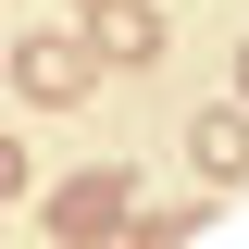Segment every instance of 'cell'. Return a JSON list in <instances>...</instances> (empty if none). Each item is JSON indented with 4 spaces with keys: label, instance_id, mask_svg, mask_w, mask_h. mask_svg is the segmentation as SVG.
Returning <instances> with one entry per match:
<instances>
[{
    "label": "cell",
    "instance_id": "4",
    "mask_svg": "<svg viewBox=\"0 0 249 249\" xmlns=\"http://www.w3.org/2000/svg\"><path fill=\"white\" fill-rule=\"evenodd\" d=\"M187 162L212 187H249V100H212V112L187 124Z\"/></svg>",
    "mask_w": 249,
    "mask_h": 249
},
{
    "label": "cell",
    "instance_id": "6",
    "mask_svg": "<svg viewBox=\"0 0 249 249\" xmlns=\"http://www.w3.org/2000/svg\"><path fill=\"white\" fill-rule=\"evenodd\" d=\"M0 199H25V137L0 124Z\"/></svg>",
    "mask_w": 249,
    "mask_h": 249
},
{
    "label": "cell",
    "instance_id": "5",
    "mask_svg": "<svg viewBox=\"0 0 249 249\" xmlns=\"http://www.w3.org/2000/svg\"><path fill=\"white\" fill-rule=\"evenodd\" d=\"M212 224V199H187V212H124V249H175V237H199Z\"/></svg>",
    "mask_w": 249,
    "mask_h": 249
},
{
    "label": "cell",
    "instance_id": "3",
    "mask_svg": "<svg viewBox=\"0 0 249 249\" xmlns=\"http://www.w3.org/2000/svg\"><path fill=\"white\" fill-rule=\"evenodd\" d=\"M75 13H88V50H100V75H112V62H162V0H75Z\"/></svg>",
    "mask_w": 249,
    "mask_h": 249
},
{
    "label": "cell",
    "instance_id": "2",
    "mask_svg": "<svg viewBox=\"0 0 249 249\" xmlns=\"http://www.w3.org/2000/svg\"><path fill=\"white\" fill-rule=\"evenodd\" d=\"M124 199H137V175H124V162L62 175V187H50V237H62V249H112V237H124Z\"/></svg>",
    "mask_w": 249,
    "mask_h": 249
},
{
    "label": "cell",
    "instance_id": "7",
    "mask_svg": "<svg viewBox=\"0 0 249 249\" xmlns=\"http://www.w3.org/2000/svg\"><path fill=\"white\" fill-rule=\"evenodd\" d=\"M237 100H249V50H237Z\"/></svg>",
    "mask_w": 249,
    "mask_h": 249
},
{
    "label": "cell",
    "instance_id": "1",
    "mask_svg": "<svg viewBox=\"0 0 249 249\" xmlns=\"http://www.w3.org/2000/svg\"><path fill=\"white\" fill-rule=\"evenodd\" d=\"M13 100H25V112H75V100H100L88 25H37V37H13Z\"/></svg>",
    "mask_w": 249,
    "mask_h": 249
}]
</instances>
